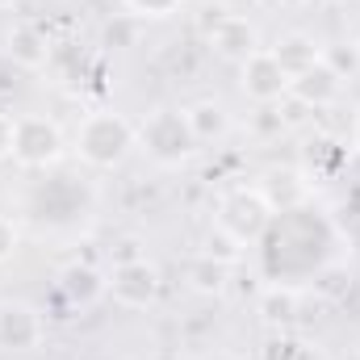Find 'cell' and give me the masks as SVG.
I'll list each match as a JSON object with an SVG mask.
<instances>
[{"instance_id":"cell-1","label":"cell","mask_w":360,"mask_h":360,"mask_svg":"<svg viewBox=\"0 0 360 360\" xmlns=\"http://www.w3.org/2000/svg\"><path fill=\"white\" fill-rule=\"evenodd\" d=\"M130 143H134V130L117 113H89L84 126L76 130V151L89 160L92 168L122 164V155L130 151Z\"/></svg>"},{"instance_id":"cell-2","label":"cell","mask_w":360,"mask_h":360,"mask_svg":"<svg viewBox=\"0 0 360 360\" xmlns=\"http://www.w3.org/2000/svg\"><path fill=\"white\" fill-rule=\"evenodd\" d=\"M143 147L160 160V164H180L197 151V134L188 126V117L176 113V109H160L147 117L143 126Z\"/></svg>"},{"instance_id":"cell-3","label":"cell","mask_w":360,"mask_h":360,"mask_svg":"<svg viewBox=\"0 0 360 360\" xmlns=\"http://www.w3.org/2000/svg\"><path fill=\"white\" fill-rule=\"evenodd\" d=\"M63 155V139L55 130V122L46 117H17L13 130V160L25 168H46Z\"/></svg>"},{"instance_id":"cell-4","label":"cell","mask_w":360,"mask_h":360,"mask_svg":"<svg viewBox=\"0 0 360 360\" xmlns=\"http://www.w3.org/2000/svg\"><path fill=\"white\" fill-rule=\"evenodd\" d=\"M269 222H272V205L260 193H235V197L222 205V218H218V226H222L231 239H239L243 248H248L252 239H260V235L269 231Z\"/></svg>"},{"instance_id":"cell-5","label":"cell","mask_w":360,"mask_h":360,"mask_svg":"<svg viewBox=\"0 0 360 360\" xmlns=\"http://www.w3.org/2000/svg\"><path fill=\"white\" fill-rule=\"evenodd\" d=\"M105 289L113 293V302H117V306L143 310V306L155 297L160 276H155V269H151L147 260H126V264H117V269H113V276L105 281Z\"/></svg>"},{"instance_id":"cell-6","label":"cell","mask_w":360,"mask_h":360,"mask_svg":"<svg viewBox=\"0 0 360 360\" xmlns=\"http://www.w3.org/2000/svg\"><path fill=\"white\" fill-rule=\"evenodd\" d=\"M243 92H248L252 101H260V105H272V101H281V96L289 92V76H285V68L272 59V51H256V55L243 63Z\"/></svg>"},{"instance_id":"cell-7","label":"cell","mask_w":360,"mask_h":360,"mask_svg":"<svg viewBox=\"0 0 360 360\" xmlns=\"http://www.w3.org/2000/svg\"><path fill=\"white\" fill-rule=\"evenodd\" d=\"M38 340H42V319H38V310H30V306H21V302L0 306V348H8V352H30V348H38Z\"/></svg>"},{"instance_id":"cell-8","label":"cell","mask_w":360,"mask_h":360,"mask_svg":"<svg viewBox=\"0 0 360 360\" xmlns=\"http://www.w3.org/2000/svg\"><path fill=\"white\" fill-rule=\"evenodd\" d=\"M210 46H214L222 59L248 63V59L260 51V38H256L252 21H243V17H218L214 30H210Z\"/></svg>"},{"instance_id":"cell-9","label":"cell","mask_w":360,"mask_h":360,"mask_svg":"<svg viewBox=\"0 0 360 360\" xmlns=\"http://www.w3.org/2000/svg\"><path fill=\"white\" fill-rule=\"evenodd\" d=\"M272 59H276V63L285 68V76L293 80V76L319 68V63H323V51H319L314 38H306V34H289V38H281V42L272 46Z\"/></svg>"},{"instance_id":"cell-10","label":"cell","mask_w":360,"mask_h":360,"mask_svg":"<svg viewBox=\"0 0 360 360\" xmlns=\"http://www.w3.org/2000/svg\"><path fill=\"white\" fill-rule=\"evenodd\" d=\"M289 92H293L302 105H327V101H335V92H340V72H335L331 63H319V68L293 76V80H289Z\"/></svg>"},{"instance_id":"cell-11","label":"cell","mask_w":360,"mask_h":360,"mask_svg":"<svg viewBox=\"0 0 360 360\" xmlns=\"http://www.w3.org/2000/svg\"><path fill=\"white\" fill-rule=\"evenodd\" d=\"M302 193H306V180L297 176V172H269L264 180V188H260V197L269 201L272 210H293L297 201H302Z\"/></svg>"},{"instance_id":"cell-12","label":"cell","mask_w":360,"mask_h":360,"mask_svg":"<svg viewBox=\"0 0 360 360\" xmlns=\"http://www.w3.org/2000/svg\"><path fill=\"white\" fill-rule=\"evenodd\" d=\"M63 293H68L72 302L89 306V302H96V297L105 293V281H101L92 269H84V264H72V269L63 272Z\"/></svg>"},{"instance_id":"cell-13","label":"cell","mask_w":360,"mask_h":360,"mask_svg":"<svg viewBox=\"0 0 360 360\" xmlns=\"http://www.w3.org/2000/svg\"><path fill=\"white\" fill-rule=\"evenodd\" d=\"M8 51H13V59L25 63V68H38V63L46 59V42H42V34H38L34 25H17V30L8 34Z\"/></svg>"},{"instance_id":"cell-14","label":"cell","mask_w":360,"mask_h":360,"mask_svg":"<svg viewBox=\"0 0 360 360\" xmlns=\"http://www.w3.org/2000/svg\"><path fill=\"white\" fill-rule=\"evenodd\" d=\"M184 117H188V126H193L197 143H205V139H218V134L226 130V113H222L214 101H201V105H193Z\"/></svg>"},{"instance_id":"cell-15","label":"cell","mask_w":360,"mask_h":360,"mask_svg":"<svg viewBox=\"0 0 360 360\" xmlns=\"http://www.w3.org/2000/svg\"><path fill=\"white\" fill-rule=\"evenodd\" d=\"M188 276H193V289H201V293H218V289H222V276H226V264H218V260L205 256V260L193 264Z\"/></svg>"},{"instance_id":"cell-16","label":"cell","mask_w":360,"mask_h":360,"mask_svg":"<svg viewBox=\"0 0 360 360\" xmlns=\"http://www.w3.org/2000/svg\"><path fill=\"white\" fill-rule=\"evenodd\" d=\"M205 256L231 269V264H235V260L243 256V243H239V239H231V235H226V231L218 226V235H210V252H205Z\"/></svg>"},{"instance_id":"cell-17","label":"cell","mask_w":360,"mask_h":360,"mask_svg":"<svg viewBox=\"0 0 360 360\" xmlns=\"http://www.w3.org/2000/svg\"><path fill=\"white\" fill-rule=\"evenodd\" d=\"M13 252H17V226L0 214V260H8Z\"/></svg>"},{"instance_id":"cell-18","label":"cell","mask_w":360,"mask_h":360,"mask_svg":"<svg viewBox=\"0 0 360 360\" xmlns=\"http://www.w3.org/2000/svg\"><path fill=\"white\" fill-rule=\"evenodd\" d=\"M13 130H17V117L0 113V160H8V155H13Z\"/></svg>"},{"instance_id":"cell-19","label":"cell","mask_w":360,"mask_h":360,"mask_svg":"<svg viewBox=\"0 0 360 360\" xmlns=\"http://www.w3.org/2000/svg\"><path fill=\"white\" fill-rule=\"evenodd\" d=\"M139 13H147V17H164V13H172L180 0H130Z\"/></svg>"},{"instance_id":"cell-20","label":"cell","mask_w":360,"mask_h":360,"mask_svg":"<svg viewBox=\"0 0 360 360\" xmlns=\"http://www.w3.org/2000/svg\"><path fill=\"white\" fill-rule=\"evenodd\" d=\"M289 310H293V297H269V319H289Z\"/></svg>"},{"instance_id":"cell-21","label":"cell","mask_w":360,"mask_h":360,"mask_svg":"<svg viewBox=\"0 0 360 360\" xmlns=\"http://www.w3.org/2000/svg\"><path fill=\"white\" fill-rule=\"evenodd\" d=\"M13 4H21V0H0V8H13Z\"/></svg>"},{"instance_id":"cell-22","label":"cell","mask_w":360,"mask_h":360,"mask_svg":"<svg viewBox=\"0 0 360 360\" xmlns=\"http://www.w3.org/2000/svg\"><path fill=\"white\" fill-rule=\"evenodd\" d=\"M348 360H360V352H352V356H348Z\"/></svg>"}]
</instances>
